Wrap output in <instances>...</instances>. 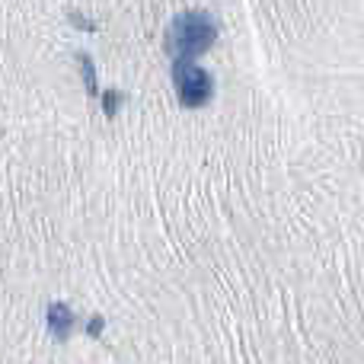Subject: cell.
<instances>
[{
    "label": "cell",
    "mask_w": 364,
    "mask_h": 364,
    "mask_svg": "<svg viewBox=\"0 0 364 364\" xmlns=\"http://www.w3.org/2000/svg\"><path fill=\"white\" fill-rule=\"evenodd\" d=\"M218 42V23L205 10H186L166 29V51L173 61H195Z\"/></svg>",
    "instance_id": "6da1fadb"
},
{
    "label": "cell",
    "mask_w": 364,
    "mask_h": 364,
    "mask_svg": "<svg viewBox=\"0 0 364 364\" xmlns=\"http://www.w3.org/2000/svg\"><path fill=\"white\" fill-rule=\"evenodd\" d=\"M102 329H106V320H102V314H93L87 320V336H93V339H100Z\"/></svg>",
    "instance_id": "8992f818"
},
{
    "label": "cell",
    "mask_w": 364,
    "mask_h": 364,
    "mask_svg": "<svg viewBox=\"0 0 364 364\" xmlns=\"http://www.w3.org/2000/svg\"><path fill=\"white\" fill-rule=\"evenodd\" d=\"M77 64H80V77L87 83V93L90 96H100V83H96V68H93V58L77 51Z\"/></svg>",
    "instance_id": "277c9868"
},
{
    "label": "cell",
    "mask_w": 364,
    "mask_h": 364,
    "mask_svg": "<svg viewBox=\"0 0 364 364\" xmlns=\"http://www.w3.org/2000/svg\"><path fill=\"white\" fill-rule=\"evenodd\" d=\"M45 323H48V333L55 336L58 342H68L70 333L77 329V316L70 310V304L64 301H51L48 310H45Z\"/></svg>",
    "instance_id": "3957f363"
},
{
    "label": "cell",
    "mask_w": 364,
    "mask_h": 364,
    "mask_svg": "<svg viewBox=\"0 0 364 364\" xmlns=\"http://www.w3.org/2000/svg\"><path fill=\"white\" fill-rule=\"evenodd\" d=\"M173 87L186 109H201L214 96V80L195 61H173Z\"/></svg>",
    "instance_id": "7a4b0ae2"
},
{
    "label": "cell",
    "mask_w": 364,
    "mask_h": 364,
    "mask_svg": "<svg viewBox=\"0 0 364 364\" xmlns=\"http://www.w3.org/2000/svg\"><path fill=\"white\" fill-rule=\"evenodd\" d=\"M122 100H125V96H122L119 90H109V93L102 96V112H106L109 119H115V115H119V109H122Z\"/></svg>",
    "instance_id": "5b68a950"
}]
</instances>
